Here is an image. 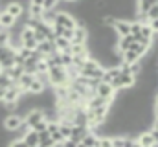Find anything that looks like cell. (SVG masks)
I'll use <instances>...</instances> for the list:
<instances>
[{"instance_id": "obj_1", "label": "cell", "mask_w": 158, "mask_h": 147, "mask_svg": "<svg viewBox=\"0 0 158 147\" xmlns=\"http://www.w3.org/2000/svg\"><path fill=\"white\" fill-rule=\"evenodd\" d=\"M48 77H50V86H59V85L70 83L64 66H53V68H50L48 70Z\"/></svg>"}, {"instance_id": "obj_2", "label": "cell", "mask_w": 158, "mask_h": 147, "mask_svg": "<svg viewBox=\"0 0 158 147\" xmlns=\"http://www.w3.org/2000/svg\"><path fill=\"white\" fill-rule=\"evenodd\" d=\"M53 24L63 26V28H66V30H76L79 22L76 20V17H74L72 13H68V11H55Z\"/></svg>"}, {"instance_id": "obj_3", "label": "cell", "mask_w": 158, "mask_h": 147, "mask_svg": "<svg viewBox=\"0 0 158 147\" xmlns=\"http://www.w3.org/2000/svg\"><path fill=\"white\" fill-rule=\"evenodd\" d=\"M22 123H24V116L19 114V112H9V114L4 118V121H2V125H4V129H6L7 132L17 131Z\"/></svg>"}, {"instance_id": "obj_4", "label": "cell", "mask_w": 158, "mask_h": 147, "mask_svg": "<svg viewBox=\"0 0 158 147\" xmlns=\"http://www.w3.org/2000/svg\"><path fill=\"white\" fill-rule=\"evenodd\" d=\"M116 92H118V90H116L110 83H105V81H99V85L96 86V94L101 96V98H105V99H109V101H114Z\"/></svg>"}, {"instance_id": "obj_5", "label": "cell", "mask_w": 158, "mask_h": 147, "mask_svg": "<svg viewBox=\"0 0 158 147\" xmlns=\"http://www.w3.org/2000/svg\"><path fill=\"white\" fill-rule=\"evenodd\" d=\"M44 118H46L44 110H42V109H37V107H35V109H31V110H28V112H26V116H24V121H26V123H28V125L33 129V127H35L39 121H42Z\"/></svg>"}, {"instance_id": "obj_6", "label": "cell", "mask_w": 158, "mask_h": 147, "mask_svg": "<svg viewBox=\"0 0 158 147\" xmlns=\"http://www.w3.org/2000/svg\"><path fill=\"white\" fill-rule=\"evenodd\" d=\"M88 30H86V24H83V22H79L77 28L74 30V37H72V42H76V44H86L88 42Z\"/></svg>"}, {"instance_id": "obj_7", "label": "cell", "mask_w": 158, "mask_h": 147, "mask_svg": "<svg viewBox=\"0 0 158 147\" xmlns=\"http://www.w3.org/2000/svg\"><path fill=\"white\" fill-rule=\"evenodd\" d=\"M134 42H138V40H136V37H134V35L119 37V39H118V42H116V50H118V53L121 55L123 52H127V50H131Z\"/></svg>"}, {"instance_id": "obj_8", "label": "cell", "mask_w": 158, "mask_h": 147, "mask_svg": "<svg viewBox=\"0 0 158 147\" xmlns=\"http://www.w3.org/2000/svg\"><path fill=\"white\" fill-rule=\"evenodd\" d=\"M114 32L118 37H127L131 35V20H125V19H118L116 24H114Z\"/></svg>"}, {"instance_id": "obj_9", "label": "cell", "mask_w": 158, "mask_h": 147, "mask_svg": "<svg viewBox=\"0 0 158 147\" xmlns=\"http://www.w3.org/2000/svg\"><path fill=\"white\" fill-rule=\"evenodd\" d=\"M15 24H17V19H15L11 13H7L6 9L0 11V28H4V30H11Z\"/></svg>"}, {"instance_id": "obj_10", "label": "cell", "mask_w": 158, "mask_h": 147, "mask_svg": "<svg viewBox=\"0 0 158 147\" xmlns=\"http://www.w3.org/2000/svg\"><path fill=\"white\" fill-rule=\"evenodd\" d=\"M2 11H4V9H2ZM6 11H7V13H11L17 20L26 13V11H24V6H22L20 2H9V4L6 6Z\"/></svg>"}, {"instance_id": "obj_11", "label": "cell", "mask_w": 158, "mask_h": 147, "mask_svg": "<svg viewBox=\"0 0 158 147\" xmlns=\"http://www.w3.org/2000/svg\"><path fill=\"white\" fill-rule=\"evenodd\" d=\"M136 142H138L142 147H155L156 145V142H155L151 131H143V132H140L138 138H136Z\"/></svg>"}, {"instance_id": "obj_12", "label": "cell", "mask_w": 158, "mask_h": 147, "mask_svg": "<svg viewBox=\"0 0 158 147\" xmlns=\"http://www.w3.org/2000/svg\"><path fill=\"white\" fill-rule=\"evenodd\" d=\"M35 81V74H28L24 72L20 77H19V81H17V85L24 90V92H30V86H31V83Z\"/></svg>"}, {"instance_id": "obj_13", "label": "cell", "mask_w": 158, "mask_h": 147, "mask_svg": "<svg viewBox=\"0 0 158 147\" xmlns=\"http://www.w3.org/2000/svg\"><path fill=\"white\" fill-rule=\"evenodd\" d=\"M88 132H90V129H88L86 125H74V127H72V140L83 142Z\"/></svg>"}, {"instance_id": "obj_14", "label": "cell", "mask_w": 158, "mask_h": 147, "mask_svg": "<svg viewBox=\"0 0 158 147\" xmlns=\"http://www.w3.org/2000/svg\"><path fill=\"white\" fill-rule=\"evenodd\" d=\"M37 50H39V52L42 53V55H44V57H48V55H52V53H55V52H57V48H55V42H52V40H44V42H39Z\"/></svg>"}, {"instance_id": "obj_15", "label": "cell", "mask_w": 158, "mask_h": 147, "mask_svg": "<svg viewBox=\"0 0 158 147\" xmlns=\"http://www.w3.org/2000/svg\"><path fill=\"white\" fill-rule=\"evenodd\" d=\"M142 57L134 52V50H127L121 53V63H127V65H132V63H138Z\"/></svg>"}, {"instance_id": "obj_16", "label": "cell", "mask_w": 158, "mask_h": 147, "mask_svg": "<svg viewBox=\"0 0 158 147\" xmlns=\"http://www.w3.org/2000/svg\"><path fill=\"white\" fill-rule=\"evenodd\" d=\"M24 142H26L30 147H37V145H39V142H40L39 132H37V131H33V129H30V131H28V134L24 136Z\"/></svg>"}, {"instance_id": "obj_17", "label": "cell", "mask_w": 158, "mask_h": 147, "mask_svg": "<svg viewBox=\"0 0 158 147\" xmlns=\"http://www.w3.org/2000/svg\"><path fill=\"white\" fill-rule=\"evenodd\" d=\"M70 46H72V40H68V39H64V37H57V39H55V48H57V52H68Z\"/></svg>"}, {"instance_id": "obj_18", "label": "cell", "mask_w": 158, "mask_h": 147, "mask_svg": "<svg viewBox=\"0 0 158 147\" xmlns=\"http://www.w3.org/2000/svg\"><path fill=\"white\" fill-rule=\"evenodd\" d=\"M83 144L86 147H99V136L96 134V132H88L86 136H85V140H83Z\"/></svg>"}, {"instance_id": "obj_19", "label": "cell", "mask_w": 158, "mask_h": 147, "mask_svg": "<svg viewBox=\"0 0 158 147\" xmlns=\"http://www.w3.org/2000/svg\"><path fill=\"white\" fill-rule=\"evenodd\" d=\"M155 30L149 26V22H145V24H142V32H140V39H149V40H153L155 39Z\"/></svg>"}, {"instance_id": "obj_20", "label": "cell", "mask_w": 158, "mask_h": 147, "mask_svg": "<svg viewBox=\"0 0 158 147\" xmlns=\"http://www.w3.org/2000/svg\"><path fill=\"white\" fill-rule=\"evenodd\" d=\"M46 88H48V86H46L42 81H39V79L35 77V81H33V83H31V86H30V92H31V94H42Z\"/></svg>"}, {"instance_id": "obj_21", "label": "cell", "mask_w": 158, "mask_h": 147, "mask_svg": "<svg viewBox=\"0 0 158 147\" xmlns=\"http://www.w3.org/2000/svg\"><path fill=\"white\" fill-rule=\"evenodd\" d=\"M13 85H15V81H13V79H11L7 74L2 70V72H0V86H4V88H9V86H13Z\"/></svg>"}, {"instance_id": "obj_22", "label": "cell", "mask_w": 158, "mask_h": 147, "mask_svg": "<svg viewBox=\"0 0 158 147\" xmlns=\"http://www.w3.org/2000/svg\"><path fill=\"white\" fill-rule=\"evenodd\" d=\"M28 13L31 17H42L44 15V7L42 6H31V4H28Z\"/></svg>"}, {"instance_id": "obj_23", "label": "cell", "mask_w": 158, "mask_h": 147, "mask_svg": "<svg viewBox=\"0 0 158 147\" xmlns=\"http://www.w3.org/2000/svg\"><path fill=\"white\" fill-rule=\"evenodd\" d=\"M22 46H24V48H28V50H37V46H39V40H37L35 37H31V39H26V40H22Z\"/></svg>"}, {"instance_id": "obj_24", "label": "cell", "mask_w": 158, "mask_h": 147, "mask_svg": "<svg viewBox=\"0 0 158 147\" xmlns=\"http://www.w3.org/2000/svg\"><path fill=\"white\" fill-rule=\"evenodd\" d=\"M9 44V30L0 28V46H7Z\"/></svg>"}, {"instance_id": "obj_25", "label": "cell", "mask_w": 158, "mask_h": 147, "mask_svg": "<svg viewBox=\"0 0 158 147\" xmlns=\"http://www.w3.org/2000/svg\"><path fill=\"white\" fill-rule=\"evenodd\" d=\"M59 4L61 0H44V11H53Z\"/></svg>"}, {"instance_id": "obj_26", "label": "cell", "mask_w": 158, "mask_h": 147, "mask_svg": "<svg viewBox=\"0 0 158 147\" xmlns=\"http://www.w3.org/2000/svg\"><path fill=\"white\" fill-rule=\"evenodd\" d=\"M99 147H114L112 136H99Z\"/></svg>"}, {"instance_id": "obj_27", "label": "cell", "mask_w": 158, "mask_h": 147, "mask_svg": "<svg viewBox=\"0 0 158 147\" xmlns=\"http://www.w3.org/2000/svg\"><path fill=\"white\" fill-rule=\"evenodd\" d=\"M55 145H57V144H55V140L50 136V138H44V140H40L37 147H55Z\"/></svg>"}, {"instance_id": "obj_28", "label": "cell", "mask_w": 158, "mask_h": 147, "mask_svg": "<svg viewBox=\"0 0 158 147\" xmlns=\"http://www.w3.org/2000/svg\"><path fill=\"white\" fill-rule=\"evenodd\" d=\"M153 19H158V4H155V6L147 11V20H153Z\"/></svg>"}, {"instance_id": "obj_29", "label": "cell", "mask_w": 158, "mask_h": 147, "mask_svg": "<svg viewBox=\"0 0 158 147\" xmlns=\"http://www.w3.org/2000/svg\"><path fill=\"white\" fill-rule=\"evenodd\" d=\"M7 147H30V145L24 142V138H17V140L9 142V145H7Z\"/></svg>"}, {"instance_id": "obj_30", "label": "cell", "mask_w": 158, "mask_h": 147, "mask_svg": "<svg viewBox=\"0 0 158 147\" xmlns=\"http://www.w3.org/2000/svg\"><path fill=\"white\" fill-rule=\"evenodd\" d=\"M79 142H76V140H72V138H66L63 144H61V147H77Z\"/></svg>"}, {"instance_id": "obj_31", "label": "cell", "mask_w": 158, "mask_h": 147, "mask_svg": "<svg viewBox=\"0 0 158 147\" xmlns=\"http://www.w3.org/2000/svg\"><path fill=\"white\" fill-rule=\"evenodd\" d=\"M149 26L155 30V33H158V19H153V20H149Z\"/></svg>"}, {"instance_id": "obj_32", "label": "cell", "mask_w": 158, "mask_h": 147, "mask_svg": "<svg viewBox=\"0 0 158 147\" xmlns=\"http://www.w3.org/2000/svg\"><path fill=\"white\" fill-rule=\"evenodd\" d=\"M63 37H64V39H68V40H72V37H74V30H64Z\"/></svg>"}, {"instance_id": "obj_33", "label": "cell", "mask_w": 158, "mask_h": 147, "mask_svg": "<svg viewBox=\"0 0 158 147\" xmlns=\"http://www.w3.org/2000/svg\"><path fill=\"white\" fill-rule=\"evenodd\" d=\"M4 96H6V88L0 86V101H4Z\"/></svg>"}, {"instance_id": "obj_34", "label": "cell", "mask_w": 158, "mask_h": 147, "mask_svg": "<svg viewBox=\"0 0 158 147\" xmlns=\"http://www.w3.org/2000/svg\"><path fill=\"white\" fill-rule=\"evenodd\" d=\"M153 112H155V118H158V103L153 105Z\"/></svg>"}, {"instance_id": "obj_35", "label": "cell", "mask_w": 158, "mask_h": 147, "mask_svg": "<svg viewBox=\"0 0 158 147\" xmlns=\"http://www.w3.org/2000/svg\"><path fill=\"white\" fill-rule=\"evenodd\" d=\"M151 129H156V131H158V118L153 120V127H151Z\"/></svg>"}, {"instance_id": "obj_36", "label": "cell", "mask_w": 158, "mask_h": 147, "mask_svg": "<svg viewBox=\"0 0 158 147\" xmlns=\"http://www.w3.org/2000/svg\"><path fill=\"white\" fill-rule=\"evenodd\" d=\"M63 2H66V4H76V2H79V0H63Z\"/></svg>"}, {"instance_id": "obj_37", "label": "cell", "mask_w": 158, "mask_h": 147, "mask_svg": "<svg viewBox=\"0 0 158 147\" xmlns=\"http://www.w3.org/2000/svg\"><path fill=\"white\" fill-rule=\"evenodd\" d=\"M155 103H158V94L155 96Z\"/></svg>"}, {"instance_id": "obj_38", "label": "cell", "mask_w": 158, "mask_h": 147, "mask_svg": "<svg viewBox=\"0 0 158 147\" xmlns=\"http://www.w3.org/2000/svg\"><path fill=\"white\" fill-rule=\"evenodd\" d=\"M0 72H2V68H0Z\"/></svg>"}]
</instances>
